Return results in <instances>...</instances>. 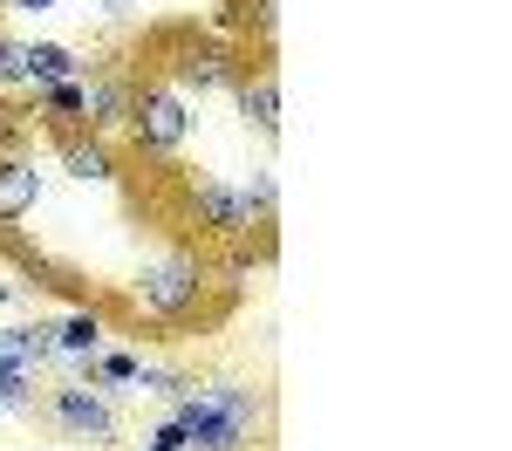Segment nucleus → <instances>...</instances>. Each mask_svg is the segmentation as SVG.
Returning a JSON list of instances; mask_svg holds the SVG:
<instances>
[{
    "mask_svg": "<svg viewBox=\"0 0 512 451\" xmlns=\"http://www.w3.org/2000/svg\"><path fill=\"white\" fill-rule=\"evenodd\" d=\"M212 294V253H198L192 240H158L137 274H130V322L151 328H185Z\"/></svg>",
    "mask_w": 512,
    "mask_h": 451,
    "instance_id": "f257e3e1",
    "label": "nucleus"
},
{
    "mask_svg": "<svg viewBox=\"0 0 512 451\" xmlns=\"http://www.w3.org/2000/svg\"><path fill=\"white\" fill-rule=\"evenodd\" d=\"M171 417L185 424L192 451H253V438L267 431V390L239 376H192V390L171 404Z\"/></svg>",
    "mask_w": 512,
    "mask_h": 451,
    "instance_id": "f03ea898",
    "label": "nucleus"
},
{
    "mask_svg": "<svg viewBox=\"0 0 512 451\" xmlns=\"http://www.w3.org/2000/svg\"><path fill=\"white\" fill-rule=\"evenodd\" d=\"M123 137L137 144V158L171 164L185 144H192V103H185L164 76L137 82V89H130V123H123Z\"/></svg>",
    "mask_w": 512,
    "mask_h": 451,
    "instance_id": "7ed1b4c3",
    "label": "nucleus"
},
{
    "mask_svg": "<svg viewBox=\"0 0 512 451\" xmlns=\"http://www.w3.org/2000/svg\"><path fill=\"white\" fill-rule=\"evenodd\" d=\"M185 205H192V226L212 246H253V233H267V219L219 171H185Z\"/></svg>",
    "mask_w": 512,
    "mask_h": 451,
    "instance_id": "20e7f679",
    "label": "nucleus"
},
{
    "mask_svg": "<svg viewBox=\"0 0 512 451\" xmlns=\"http://www.w3.org/2000/svg\"><path fill=\"white\" fill-rule=\"evenodd\" d=\"M41 410H48V424L55 431H69V438H82V445H117V397H103L96 383H82V376H69V383H55L48 397H41Z\"/></svg>",
    "mask_w": 512,
    "mask_h": 451,
    "instance_id": "39448f33",
    "label": "nucleus"
},
{
    "mask_svg": "<svg viewBox=\"0 0 512 451\" xmlns=\"http://www.w3.org/2000/svg\"><path fill=\"white\" fill-rule=\"evenodd\" d=\"M246 76V62H239L226 41H185L171 62H164V82L192 103V96H219V89H233Z\"/></svg>",
    "mask_w": 512,
    "mask_h": 451,
    "instance_id": "423d86ee",
    "label": "nucleus"
},
{
    "mask_svg": "<svg viewBox=\"0 0 512 451\" xmlns=\"http://www.w3.org/2000/svg\"><path fill=\"white\" fill-rule=\"evenodd\" d=\"M55 164H62L69 185H89V192H110L123 178L110 137H89V130H62V137H55Z\"/></svg>",
    "mask_w": 512,
    "mask_h": 451,
    "instance_id": "0eeeda50",
    "label": "nucleus"
},
{
    "mask_svg": "<svg viewBox=\"0 0 512 451\" xmlns=\"http://www.w3.org/2000/svg\"><path fill=\"white\" fill-rule=\"evenodd\" d=\"M41 192H48V178H41L35 151H0V233L28 219L41 205Z\"/></svg>",
    "mask_w": 512,
    "mask_h": 451,
    "instance_id": "6e6552de",
    "label": "nucleus"
},
{
    "mask_svg": "<svg viewBox=\"0 0 512 451\" xmlns=\"http://www.w3.org/2000/svg\"><path fill=\"white\" fill-rule=\"evenodd\" d=\"M130 89H137V82H123V76H82V123L76 130L117 137L123 123H130Z\"/></svg>",
    "mask_w": 512,
    "mask_h": 451,
    "instance_id": "1a4fd4ad",
    "label": "nucleus"
},
{
    "mask_svg": "<svg viewBox=\"0 0 512 451\" xmlns=\"http://www.w3.org/2000/svg\"><path fill=\"white\" fill-rule=\"evenodd\" d=\"M233 103H239V123H246L253 137H267V144L280 137V76L274 69H246V76L233 82Z\"/></svg>",
    "mask_w": 512,
    "mask_h": 451,
    "instance_id": "9d476101",
    "label": "nucleus"
},
{
    "mask_svg": "<svg viewBox=\"0 0 512 451\" xmlns=\"http://www.w3.org/2000/svg\"><path fill=\"white\" fill-rule=\"evenodd\" d=\"M82 369V383H96V390H103V397H137V376H144V356H137V349H110V342H103V349H96V356H89V363H76Z\"/></svg>",
    "mask_w": 512,
    "mask_h": 451,
    "instance_id": "9b49d317",
    "label": "nucleus"
},
{
    "mask_svg": "<svg viewBox=\"0 0 512 451\" xmlns=\"http://www.w3.org/2000/svg\"><path fill=\"white\" fill-rule=\"evenodd\" d=\"M21 48H28V89H41V82H82V76H89V55L69 48V41H21Z\"/></svg>",
    "mask_w": 512,
    "mask_h": 451,
    "instance_id": "f8f14e48",
    "label": "nucleus"
},
{
    "mask_svg": "<svg viewBox=\"0 0 512 451\" xmlns=\"http://www.w3.org/2000/svg\"><path fill=\"white\" fill-rule=\"evenodd\" d=\"M103 342H110V322H103V308H76L69 322H55V363H89Z\"/></svg>",
    "mask_w": 512,
    "mask_h": 451,
    "instance_id": "ddd939ff",
    "label": "nucleus"
},
{
    "mask_svg": "<svg viewBox=\"0 0 512 451\" xmlns=\"http://www.w3.org/2000/svg\"><path fill=\"white\" fill-rule=\"evenodd\" d=\"M0 356L21 369H48L55 363V322H7L0 328Z\"/></svg>",
    "mask_w": 512,
    "mask_h": 451,
    "instance_id": "4468645a",
    "label": "nucleus"
},
{
    "mask_svg": "<svg viewBox=\"0 0 512 451\" xmlns=\"http://www.w3.org/2000/svg\"><path fill=\"white\" fill-rule=\"evenodd\" d=\"M192 390V369H171V363H144V376H137V397H151V404H178Z\"/></svg>",
    "mask_w": 512,
    "mask_h": 451,
    "instance_id": "2eb2a0df",
    "label": "nucleus"
},
{
    "mask_svg": "<svg viewBox=\"0 0 512 451\" xmlns=\"http://www.w3.org/2000/svg\"><path fill=\"white\" fill-rule=\"evenodd\" d=\"M233 28L253 35L260 48H274V28H280V0H233Z\"/></svg>",
    "mask_w": 512,
    "mask_h": 451,
    "instance_id": "dca6fc26",
    "label": "nucleus"
},
{
    "mask_svg": "<svg viewBox=\"0 0 512 451\" xmlns=\"http://www.w3.org/2000/svg\"><path fill=\"white\" fill-rule=\"evenodd\" d=\"M28 404H35V369L0 356V417H14V410H28Z\"/></svg>",
    "mask_w": 512,
    "mask_h": 451,
    "instance_id": "f3484780",
    "label": "nucleus"
},
{
    "mask_svg": "<svg viewBox=\"0 0 512 451\" xmlns=\"http://www.w3.org/2000/svg\"><path fill=\"white\" fill-rule=\"evenodd\" d=\"M239 192H246V205L274 226V205H280V178H274V164H253L246 178H239Z\"/></svg>",
    "mask_w": 512,
    "mask_h": 451,
    "instance_id": "a211bd4d",
    "label": "nucleus"
},
{
    "mask_svg": "<svg viewBox=\"0 0 512 451\" xmlns=\"http://www.w3.org/2000/svg\"><path fill=\"white\" fill-rule=\"evenodd\" d=\"M137 451H192L185 445V424H178V417H171V410H164L158 424H151V431H144V445Z\"/></svg>",
    "mask_w": 512,
    "mask_h": 451,
    "instance_id": "6ab92c4d",
    "label": "nucleus"
},
{
    "mask_svg": "<svg viewBox=\"0 0 512 451\" xmlns=\"http://www.w3.org/2000/svg\"><path fill=\"white\" fill-rule=\"evenodd\" d=\"M0 7H7V14H21V21H41V14H55L62 0H0Z\"/></svg>",
    "mask_w": 512,
    "mask_h": 451,
    "instance_id": "aec40b11",
    "label": "nucleus"
},
{
    "mask_svg": "<svg viewBox=\"0 0 512 451\" xmlns=\"http://www.w3.org/2000/svg\"><path fill=\"white\" fill-rule=\"evenodd\" d=\"M96 14H110V21H123V14H137V0H96Z\"/></svg>",
    "mask_w": 512,
    "mask_h": 451,
    "instance_id": "412c9836",
    "label": "nucleus"
},
{
    "mask_svg": "<svg viewBox=\"0 0 512 451\" xmlns=\"http://www.w3.org/2000/svg\"><path fill=\"white\" fill-rule=\"evenodd\" d=\"M14 294H21V281H14V274H0V308H7Z\"/></svg>",
    "mask_w": 512,
    "mask_h": 451,
    "instance_id": "4be33fe9",
    "label": "nucleus"
}]
</instances>
